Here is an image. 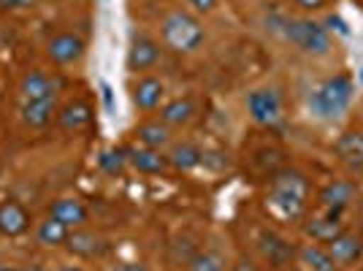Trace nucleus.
<instances>
[{"instance_id": "1", "label": "nucleus", "mask_w": 363, "mask_h": 271, "mask_svg": "<svg viewBox=\"0 0 363 271\" xmlns=\"http://www.w3.org/2000/svg\"><path fill=\"white\" fill-rule=\"evenodd\" d=\"M309 204V179L296 168H279L272 174L266 206L285 220H296L306 211Z\"/></svg>"}, {"instance_id": "2", "label": "nucleus", "mask_w": 363, "mask_h": 271, "mask_svg": "<svg viewBox=\"0 0 363 271\" xmlns=\"http://www.w3.org/2000/svg\"><path fill=\"white\" fill-rule=\"evenodd\" d=\"M160 38H163V44L171 52H177V55H193L206 41V31H203V25H201V19L196 14L174 9L160 22Z\"/></svg>"}, {"instance_id": "3", "label": "nucleus", "mask_w": 363, "mask_h": 271, "mask_svg": "<svg viewBox=\"0 0 363 271\" xmlns=\"http://www.w3.org/2000/svg\"><path fill=\"white\" fill-rule=\"evenodd\" d=\"M355 95V82L350 74H336L318 84L309 95V109L320 120H333L342 111H347L350 101Z\"/></svg>"}, {"instance_id": "4", "label": "nucleus", "mask_w": 363, "mask_h": 271, "mask_svg": "<svg viewBox=\"0 0 363 271\" xmlns=\"http://www.w3.org/2000/svg\"><path fill=\"white\" fill-rule=\"evenodd\" d=\"M285 35L290 44H296L306 55H328L331 49V35L328 31L306 16H290L285 19Z\"/></svg>"}, {"instance_id": "5", "label": "nucleus", "mask_w": 363, "mask_h": 271, "mask_svg": "<svg viewBox=\"0 0 363 271\" xmlns=\"http://www.w3.org/2000/svg\"><path fill=\"white\" fill-rule=\"evenodd\" d=\"M247 111L260 128H279L285 122V101L277 87H257L247 95Z\"/></svg>"}, {"instance_id": "6", "label": "nucleus", "mask_w": 363, "mask_h": 271, "mask_svg": "<svg viewBox=\"0 0 363 271\" xmlns=\"http://www.w3.org/2000/svg\"><path fill=\"white\" fill-rule=\"evenodd\" d=\"M84 52H87V44L74 31L55 33L46 41V57L55 62V65H74V62H79L84 57Z\"/></svg>"}, {"instance_id": "7", "label": "nucleus", "mask_w": 363, "mask_h": 271, "mask_svg": "<svg viewBox=\"0 0 363 271\" xmlns=\"http://www.w3.org/2000/svg\"><path fill=\"white\" fill-rule=\"evenodd\" d=\"M16 92L22 101H46V98H57L60 92V79L49 76L46 71H38V68H30L19 76L16 82Z\"/></svg>"}, {"instance_id": "8", "label": "nucleus", "mask_w": 363, "mask_h": 271, "mask_svg": "<svg viewBox=\"0 0 363 271\" xmlns=\"http://www.w3.org/2000/svg\"><path fill=\"white\" fill-rule=\"evenodd\" d=\"M160 60V44L147 35V33H133V38H130V46H128V71L130 74H144V71H150L155 68Z\"/></svg>"}, {"instance_id": "9", "label": "nucleus", "mask_w": 363, "mask_h": 271, "mask_svg": "<svg viewBox=\"0 0 363 271\" xmlns=\"http://www.w3.org/2000/svg\"><path fill=\"white\" fill-rule=\"evenodd\" d=\"M33 226V217L30 211L25 209L19 201L14 198H9V201H3L0 204V233L6 236V239H19V236H25Z\"/></svg>"}, {"instance_id": "10", "label": "nucleus", "mask_w": 363, "mask_h": 271, "mask_svg": "<svg viewBox=\"0 0 363 271\" xmlns=\"http://www.w3.org/2000/svg\"><path fill=\"white\" fill-rule=\"evenodd\" d=\"M57 98H46V101H22L19 106V120L30 131H44L57 120Z\"/></svg>"}, {"instance_id": "11", "label": "nucleus", "mask_w": 363, "mask_h": 271, "mask_svg": "<svg viewBox=\"0 0 363 271\" xmlns=\"http://www.w3.org/2000/svg\"><path fill=\"white\" fill-rule=\"evenodd\" d=\"M65 247L74 253L76 258H84V260H95V258H104L108 253V241L98 233H92L87 228H74L68 233Z\"/></svg>"}, {"instance_id": "12", "label": "nucleus", "mask_w": 363, "mask_h": 271, "mask_svg": "<svg viewBox=\"0 0 363 271\" xmlns=\"http://www.w3.org/2000/svg\"><path fill=\"white\" fill-rule=\"evenodd\" d=\"M125 157L128 163L136 168L138 174H150V177H157V174H166L171 163H168V155L157 150H150V147H141V144H133V147H125Z\"/></svg>"}, {"instance_id": "13", "label": "nucleus", "mask_w": 363, "mask_h": 271, "mask_svg": "<svg viewBox=\"0 0 363 271\" xmlns=\"http://www.w3.org/2000/svg\"><path fill=\"white\" fill-rule=\"evenodd\" d=\"M325 250L336 266H352L363 258V236L352 233V231H342L336 239L325 244Z\"/></svg>"}, {"instance_id": "14", "label": "nucleus", "mask_w": 363, "mask_h": 271, "mask_svg": "<svg viewBox=\"0 0 363 271\" xmlns=\"http://www.w3.org/2000/svg\"><path fill=\"white\" fill-rule=\"evenodd\" d=\"M49 217H55L57 223H62L65 228H84V223L90 220V209L79 201V198H55L52 206H49Z\"/></svg>"}, {"instance_id": "15", "label": "nucleus", "mask_w": 363, "mask_h": 271, "mask_svg": "<svg viewBox=\"0 0 363 271\" xmlns=\"http://www.w3.org/2000/svg\"><path fill=\"white\" fill-rule=\"evenodd\" d=\"M130 98L141 111H155V109H160L163 98H166V84L157 76H141L130 87Z\"/></svg>"}, {"instance_id": "16", "label": "nucleus", "mask_w": 363, "mask_h": 271, "mask_svg": "<svg viewBox=\"0 0 363 271\" xmlns=\"http://www.w3.org/2000/svg\"><path fill=\"white\" fill-rule=\"evenodd\" d=\"M355 201H358V187L350 179L328 182V184L320 190V204H323V209L345 211V209H350Z\"/></svg>"}, {"instance_id": "17", "label": "nucleus", "mask_w": 363, "mask_h": 271, "mask_svg": "<svg viewBox=\"0 0 363 271\" xmlns=\"http://www.w3.org/2000/svg\"><path fill=\"white\" fill-rule=\"evenodd\" d=\"M342 231H347V228H345V220H342V211H333V209H325L323 214L312 217V220L306 223V233L315 241H320V244L333 241Z\"/></svg>"}, {"instance_id": "18", "label": "nucleus", "mask_w": 363, "mask_h": 271, "mask_svg": "<svg viewBox=\"0 0 363 271\" xmlns=\"http://www.w3.org/2000/svg\"><path fill=\"white\" fill-rule=\"evenodd\" d=\"M336 157L350 168V171H363V133L361 131H347L336 138L333 144Z\"/></svg>"}, {"instance_id": "19", "label": "nucleus", "mask_w": 363, "mask_h": 271, "mask_svg": "<svg viewBox=\"0 0 363 271\" xmlns=\"http://www.w3.org/2000/svg\"><path fill=\"white\" fill-rule=\"evenodd\" d=\"M55 122L60 125L62 131H84L92 122V106L87 101H82V98H74L65 106H60Z\"/></svg>"}, {"instance_id": "20", "label": "nucleus", "mask_w": 363, "mask_h": 271, "mask_svg": "<svg viewBox=\"0 0 363 271\" xmlns=\"http://www.w3.org/2000/svg\"><path fill=\"white\" fill-rule=\"evenodd\" d=\"M133 136H136V141L141 147H150V150L163 152L166 147H171V128L163 120L141 122L136 131H133Z\"/></svg>"}, {"instance_id": "21", "label": "nucleus", "mask_w": 363, "mask_h": 271, "mask_svg": "<svg viewBox=\"0 0 363 271\" xmlns=\"http://www.w3.org/2000/svg\"><path fill=\"white\" fill-rule=\"evenodd\" d=\"M201 160H203V150L193 141H177L168 150V163L177 171H193L201 166Z\"/></svg>"}, {"instance_id": "22", "label": "nucleus", "mask_w": 363, "mask_h": 271, "mask_svg": "<svg viewBox=\"0 0 363 271\" xmlns=\"http://www.w3.org/2000/svg\"><path fill=\"white\" fill-rule=\"evenodd\" d=\"M193 117H196L193 98H174V101L160 106V120L166 122L168 128H182V125L193 122Z\"/></svg>"}, {"instance_id": "23", "label": "nucleus", "mask_w": 363, "mask_h": 271, "mask_svg": "<svg viewBox=\"0 0 363 271\" xmlns=\"http://www.w3.org/2000/svg\"><path fill=\"white\" fill-rule=\"evenodd\" d=\"M260 250H263V255H266V260L272 266H288L290 260H293V247L282 236H277V233H263Z\"/></svg>"}, {"instance_id": "24", "label": "nucleus", "mask_w": 363, "mask_h": 271, "mask_svg": "<svg viewBox=\"0 0 363 271\" xmlns=\"http://www.w3.org/2000/svg\"><path fill=\"white\" fill-rule=\"evenodd\" d=\"M68 233H71V228H65L62 223H57L55 217H46L38 223L35 228V241L41 244V247H62L65 241H68Z\"/></svg>"}, {"instance_id": "25", "label": "nucleus", "mask_w": 363, "mask_h": 271, "mask_svg": "<svg viewBox=\"0 0 363 271\" xmlns=\"http://www.w3.org/2000/svg\"><path fill=\"white\" fill-rule=\"evenodd\" d=\"M298 258H301L312 271H336L339 269V266L333 263V258L328 255V250L320 247V244H306L301 253H298Z\"/></svg>"}, {"instance_id": "26", "label": "nucleus", "mask_w": 363, "mask_h": 271, "mask_svg": "<svg viewBox=\"0 0 363 271\" xmlns=\"http://www.w3.org/2000/svg\"><path fill=\"white\" fill-rule=\"evenodd\" d=\"M187 266L190 271H225V258L214 250H198Z\"/></svg>"}, {"instance_id": "27", "label": "nucleus", "mask_w": 363, "mask_h": 271, "mask_svg": "<svg viewBox=\"0 0 363 271\" xmlns=\"http://www.w3.org/2000/svg\"><path fill=\"white\" fill-rule=\"evenodd\" d=\"M98 166L106 171L108 177H120L125 166H128V157H125V150H104L101 157H98Z\"/></svg>"}, {"instance_id": "28", "label": "nucleus", "mask_w": 363, "mask_h": 271, "mask_svg": "<svg viewBox=\"0 0 363 271\" xmlns=\"http://www.w3.org/2000/svg\"><path fill=\"white\" fill-rule=\"evenodd\" d=\"M201 163L206 168H212V171H225L230 166L225 150H203V160Z\"/></svg>"}, {"instance_id": "29", "label": "nucleus", "mask_w": 363, "mask_h": 271, "mask_svg": "<svg viewBox=\"0 0 363 271\" xmlns=\"http://www.w3.org/2000/svg\"><path fill=\"white\" fill-rule=\"evenodd\" d=\"M35 6V0H0V14H14V11H28Z\"/></svg>"}, {"instance_id": "30", "label": "nucleus", "mask_w": 363, "mask_h": 271, "mask_svg": "<svg viewBox=\"0 0 363 271\" xmlns=\"http://www.w3.org/2000/svg\"><path fill=\"white\" fill-rule=\"evenodd\" d=\"M193 9H196L198 14H209V11H214V6H217V0H187Z\"/></svg>"}, {"instance_id": "31", "label": "nucleus", "mask_w": 363, "mask_h": 271, "mask_svg": "<svg viewBox=\"0 0 363 271\" xmlns=\"http://www.w3.org/2000/svg\"><path fill=\"white\" fill-rule=\"evenodd\" d=\"M298 9H303V11H320L323 6H325V0H293Z\"/></svg>"}, {"instance_id": "32", "label": "nucleus", "mask_w": 363, "mask_h": 271, "mask_svg": "<svg viewBox=\"0 0 363 271\" xmlns=\"http://www.w3.org/2000/svg\"><path fill=\"white\" fill-rule=\"evenodd\" d=\"M114 271H150L144 263H122V266H117Z\"/></svg>"}, {"instance_id": "33", "label": "nucleus", "mask_w": 363, "mask_h": 271, "mask_svg": "<svg viewBox=\"0 0 363 271\" xmlns=\"http://www.w3.org/2000/svg\"><path fill=\"white\" fill-rule=\"evenodd\" d=\"M0 271H25L22 266H14V263H0Z\"/></svg>"}, {"instance_id": "34", "label": "nucleus", "mask_w": 363, "mask_h": 271, "mask_svg": "<svg viewBox=\"0 0 363 271\" xmlns=\"http://www.w3.org/2000/svg\"><path fill=\"white\" fill-rule=\"evenodd\" d=\"M55 271H87V269H82V266H60V269Z\"/></svg>"}, {"instance_id": "35", "label": "nucleus", "mask_w": 363, "mask_h": 271, "mask_svg": "<svg viewBox=\"0 0 363 271\" xmlns=\"http://www.w3.org/2000/svg\"><path fill=\"white\" fill-rule=\"evenodd\" d=\"M3 98H6V87L0 84V104H3Z\"/></svg>"}, {"instance_id": "36", "label": "nucleus", "mask_w": 363, "mask_h": 271, "mask_svg": "<svg viewBox=\"0 0 363 271\" xmlns=\"http://www.w3.org/2000/svg\"><path fill=\"white\" fill-rule=\"evenodd\" d=\"M361 82H363V68H361Z\"/></svg>"}, {"instance_id": "37", "label": "nucleus", "mask_w": 363, "mask_h": 271, "mask_svg": "<svg viewBox=\"0 0 363 271\" xmlns=\"http://www.w3.org/2000/svg\"><path fill=\"white\" fill-rule=\"evenodd\" d=\"M290 271H298V269H290Z\"/></svg>"}, {"instance_id": "38", "label": "nucleus", "mask_w": 363, "mask_h": 271, "mask_svg": "<svg viewBox=\"0 0 363 271\" xmlns=\"http://www.w3.org/2000/svg\"><path fill=\"white\" fill-rule=\"evenodd\" d=\"M358 271H363V266H361V269H358Z\"/></svg>"}, {"instance_id": "39", "label": "nucleus", "mask_w": 363, "mask_h": 271, "mask_svg": "<svg viewBox=\"0 0 363 271\" xmlns=\"http://www.w3.org/2000/svg\"><path fill=\"white\" fill-rule=\"evenodd\" d=\"M361 3H363V0H361Z\"/></svg>"}]
</instances>
